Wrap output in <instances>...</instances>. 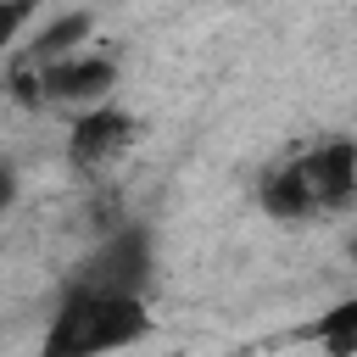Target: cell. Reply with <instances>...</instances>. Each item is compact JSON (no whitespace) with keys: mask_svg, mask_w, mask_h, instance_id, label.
Wrapping results in <instances>:
<instances>
[{"mask_svg":"<svg viewBox=\"0 0 357 357\" xmlns=\"http://www.w3.org/2000/svg\"><path fill=\"white\" fill-rule=\"evenodd\" d=\"M151 329H156V318H151L145 296H106V290L67 279L50 307L39 357H112L123 346L151 340Z\"/></svg>","mask_w":357,"mask_h":357,"instance_id":"1","label":"cell"},{"mask_svg":"<svg viewBox=\"0 0 357 357\" xmlns=\"http://www.w3.org/2000/svg\"><path fill=\"white\" fill-rule=\"evenodd\" d=\"M257 201L279 223H307V218L346 212L357 201V139H324V145L290 156L284 167H273L262 178Z\"/></svg>","mask_w":357,"mask_h":357,"instance_id":"2","label":"cell"},{"mask_svg":"<svg viewBox=\"0 0 357 357\" xmlns=\"http://www.w3.org/2000/svg\"><path fill=\"white\" fill-rule=\"evenodd\" d=\"M117 89V61L112 56H61L45 67H22L11 61V95L22 106H95L112 100Z\"/></svg>","mask_w":357,"mask_h":357,"instance_id":"3","label":"cell"},{"mask_svg":"<svg viewBox=\"0 0 357 357\" xmlns=\"http://www.w3.org/2000/svg\"><path fill=\"white\" fill-rule=\"evenodd\" d=\"M67 279L89 284V290H106V296H151V284H156V234L145 223H117L112 234H100V245Z\"/></svg>","mask_w":357,"mask_h":357,"instance_id":"4","label":"cell"},{"mask_svg":"<svg viewBox=\"0 0 357 357\" xmlns=\"http://www.w3.org/2000/svg\"><path fill=\"white\" fill-rule=\"evenodd\" d=\"M139 139V117L123 112L117 100H95L73 117V134H67V167L73 173H106L128 145Z\"/></svg>","mask_w":357,"mask_h":357,"instance_id":"5","label":"cell"},{"mask_svg":"<svg viewBox=\"0 0 357 357\" xmlns=\"http://www.w3.org/2000/svg\"><path fill=\"white\" fill-rule=\"evenodd\" d=\"M95 33V17L89 11H67V17H56V22H45L39 33H33V45L17 56L22 67H45V61H61V56H78V45Z\"/></svg>","mask_w":357,"mask_h":357,"instance_id":"6","label":"cell"},{"mask_svg":"<svg viewBox=\"0 0 357 357\" xmlns=\"http://www.w3.org/2000/svg\"><path fill=\"white\" fill-rule=\"evenodd\" d=\"M307 340H318L329 357H357V296H346L329 312H318L307 324Z\"/></svg>","mask_w":357,"mask_h":357,"instance_id":"7","label":"cell"},{"mask_svg":"<svg viewBox=\"0 0 357 357\" xmlns=\"http://www.w3.org/2000/svg\"><path fill=\"white\" fill-rule=\"evenodd\" d=\"M351 262H357V240H351Z\"/></svg>","mask_w":357,"mask_h":357,"instance_id":"8","label":"cell"}]
</instances>
